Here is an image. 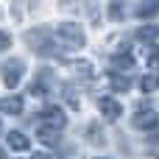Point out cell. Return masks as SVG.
<instances>
[{"label": "cell", "instance_id": "1", "mask_svg": "<svg viewBox=\"0 0 159 159\" xmlns=\"http://www.w3.org/2000/svg\"><path fill=\"white\" fill-rule=\"evenodd\" d=\"M56 42L61 45V48H67V50H81L84 48V28L81 25H75V22H61L59 28H56Z\"/></svg>", "mask_w": 159, "mask_h": 159}, {"label": "cell", "instance_id": "2", "mask_svg": "<svg viewBox=\"0 0 159 159\" xmlns=\"http://www.w3.org/2000/svg\"><path fill=\"white\" fill-rule=\"evenodd\" d=\"M28 45H31L36 53H42V56H53V53H59L56 39H53V34H50L48 28H36V31H31V34H28Z\"/></svg>", "mask_w": 159, "mask_h": 159}, {"label": "cell", "instance_id": "3", "mask_svg": "<svg viewBox=\"0 0 159 159\" xmlns=\"http://www.w3.org/2000/svg\"><path fill=\"white\" fill-rule=\"evenodd\" d=\"M0 73H3V84H6L8 89H14V87H17L20 81H22V73H25V64H22L20 59H11V61H8V64H6V67H3Z\"/></svg>", "mask_w": 159, "mask_h": 159}, {"label": "cell", "instance_id": "4", "mask_svg": "<svg viewBox=\"0 0 159 159\" xmlns=\"http://www.w3.org/2000/svg\"><path fill=\"white\" fill-rule=\"evenodd\" d=\"M157 126H159V115L154 109H148V106H140L137 115H134V129H140V131H154Z\"/></svg>", "mask_w": 159, "mask_h": 159}, {"label": "cell", "instance_id": "5", "mask_svg": "<svg viewBox=\"0 0 159 159\" xmlns=\"http://www.w3.org/2000/svg\"><path fill=\"white\" fill-rule=\"evenodd\" d=\"M42 120H45L48 126H53V131H61V129L67 126L64 112H61L59 106H45V109H42Z\"/></svg>", "mask_w": 159, "mask_h": 159}, {"label": "cell", "instance_id": "6", "mask_svg": "<svg viewBox=\"0 0 159 159\" xmlns=\"http://www.w3.org/2000/svg\"><path fill=\"white\" fill-rule=\"evenodd\" d=\"M98 109H101V115H103L106 120H117V117L123 115V106H120L115 98H101V101H98Z\"/></svg>", "mask_w": 159, "mask_h": 159}, {"label": "cell", "instance_id": "7", "mask_svg": "<svg viewBox=\"0 0 159 159\" xmlns=\"http://www.w3.org/2000/svg\"><path fill=\"white\" fill-rule=\"evenodd\" d=\"M134 14H137L140 20L157 17V14H159V0H140V3H137V8H134Z\"/></svg>", "mask_w": 159, "mask_h": 159}, {"label": "cell", "instance_id": "8", "mask_svg": "<svg viewBox=\"0 0 159 159\" xmlns=\"http://www.w3.org/2000/svg\"><path fill=\"white\" fill-rule=\"evenodd\" d=\"M8 148H14V151H28V148H31V140H28L25 134H20V131H8Z\"/></svg>", "mask_w": 159, "mask_h": 159}, {"label": "cell", "instance_id": "9", "mask_svg": "<svg viewBox=\"0 0 159 159\" xmlns=\"http://www.w3.org/2000/svg\"><path fill=\"white\" fill-rule=\"evenodd\" d=\"M0 112L20 115V112H22V101H20V98H0Z\"/></svg>", "mask_w": 159, "mask_h": 159}, {"label": "cell", "instance_id": "10", "mask_svg": "<svg viewBox=\"0 0 159 159\" xmlns=\"http://www.w3.org/2000/svg\"><path fill=\"white\" fill-rule=\"evenodd\" d=\"M159 36V25H143L140 31H137V39L140 42H154Z\"/></svg>", "mask_w": 159, "mask_h": 159}, {"label": "cell", "instance_id": "11", "mask_svg": "<svg viewBox=\"0 0 159 159\" xmlns=\"http://www.w3.org/2000/svg\"><path fill=\"white\" fill-rule=\"evenodd\" d=\"M140 89H143V92H154V89H159V78L157 75H143V78H140Z\"/></svg>", "mask_w": 159, "mask_h": 159}, {"label": "cell", "instance_id": "12", "mask_svg": "<svg viewBox=\"0 0 159 159\" xmlns=\"http://www.w3.org/2000/svg\"><path fill=\"white\" fill-rule=\"evenodd\" d=\"M109 81H112V89H115V92H126V89H129V87H131V84H129V78H126V75H112V78H109Z\"/></svg>", "mask_w": 159, "mask_h": 159}, {"label": "cell", "instance_id": "13", "mask_svg": "<svg viewBox=\"0 0 159 159\" xmlns=\"http://www.w3.org/2000/svg\"><path fill=\"white\" fill-rule=\"evenodd\" d=\"M39 140H42L45 145H56V143H59V134L50 131V129H39Z\"/></svg>", "mask_w": 159, "mask_h": 159}, {"label": "cell", "instance_id": "14", "mask_svg": "<svg viewBox=\"0 0 159 159\" xmlns=\"http://www.w3.org/2000/svg\"><path fill=\"white\" fill-rule=\"evenodd\" d=\"M109 17H112V20H123V17H126V11H123V3H120V0H112V6H109Z\"/></svg>", "mask_w": 159, "mask_h": 159}, {"label": "cell", "instance_id": "15", "mask_svg": "<svg viewBox=\"0 0 159 159\" xmlns=\"http://www.w3.org/2000/svg\"><path fill=\"white\" fill-rule=\"evenodd\" d=\"M112 64H115V67H123V70H126V67H131L134 61H131V56H129V53H115Z\"/></svg>", "mask_w": 159, "mask_h": 159}, {"label": "cell", "instance_id": "16", "mask_svg": "<svg viewBox=\"0 0 159 159\" xmlns=\"http://www.w3.org/2000/svg\"><path fill=\"white\" fill-rule=\"evenodd\" d=\"M8 48H11V36L6 31H0V50H8Z\"/></svg>", "mask_w": 159, "mask_h": 159}, {"label": "cell", "instance_id": "17", "mask_svg": "<svg viewBox=\"0 0 159 159\" xmlns=\"http://www.w3.org/2000/svg\"><path fill=\"white\" fill-rule=\"evenodd\" d=\"M148 64H159V48H154V50L148 53Z\"/></svg>", "mask_w": 159, "mask_h": 159}, {"label": "cell", "instance_id": "18", "mask_svg": "<svg viewBox=\"0 0 159 159\" xmlns=\"http://www.w3.org/2000/svg\"><path fill=\"white\" fill-rule=\"evenodd\" d=\"M89 140H95V143H103V134H101V131H95V129H89Z\"/></svg>", "mask_w": 159, "mask_h": 159}, {"label": "cell", "instance_id": "19", "mask_svg": "<svg viewBox=\"0 0 159 159\" xmlns=\"http://www.w3.org/2000/svg\"><path fill=\"white\" fill-rule=\"evenodd\" d=\"M31 159H50V157H48V154H34Z\"/></svg>", "mask_w": 159, "mask_h": 159}, {"label": "cell", "instance_id": "20", "mask_svg": "<svg viewBox=\"0 0 159 159\" xmlns=\"http://www.w3.org/2000/svg\"><path fill=\"white\" fill-rule=\"evenodd\" d=\"M0 159H6V154H3V148H0Z\"/></svg>", "mask_w": 159, "mask_h": 159}, {"label": "cell", "instance_id": "21", "mask_svg": "<svg viewBox=\"0 0 159 159\" xmlns=\"http://www.w3.org/2000/svg\"><path fill=\"white\" fill-rule=\"evenodd\" d=\"M95 159H103V157H95Z\"/></svg>", "mask_w": 159, "mask_h": 159}, {"label": "cell", "instance_id": "22", "mask_svg": "<svg viewBox=\"0 0 159 159\" xmlns=\"http://www.w3.org/2000/svg\"><path fill=\"white\" fill-rule=\"evenodd\" d=\"M31 3H36V0H31Z\"/></svg>", "mask_w": 159, "mask_h": 159}]
</instances>
